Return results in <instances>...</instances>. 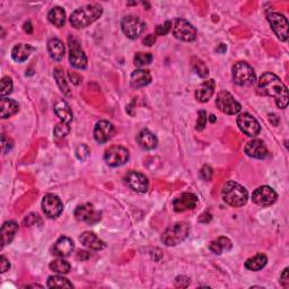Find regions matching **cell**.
<instances>
[{"instance_id":"1","label":"cell","mask_w":289,"mask_h":289,"mask_svg":"<svg viewBox=\"0 0 289 289\" xmlns=\"http://www.w3.org/2000/svg\"><path fill=\"white\" fill-rule=\"evenodd\" d=\"M258 93L261 95L274 97L277 107L286 109L288 105V90L279 77L272 72H264L258 81Z\"/></svg>"},{"instance_id":"2","label":"cell","mask_w":289,"mask_h":289,"mask_svg":"<svg viewBox=\"0 0 289 289\" xmlns=\"http://www.w3.org/2000/svg\"><path fill=\"white\" fill-rule=\"evenodd\" d=\"M103 14V7L99 4H90L76 9L70 15V24L72 27L79 30L90 26L94 22H96Z\"/></svg>"},{"instance_id":"3","label":"cell","mask_w":289,"mask_h":289,"mask_svg":"<svg viewBox=\"0 0 289 289\" xmlns=\"http://www.w3.org/2000/svg\"><path fill=\"white\" fill-rule=\"evenodd\" d=\"M221 197L232 207H243L249 200L247 190L235 181H229L221 190Z\"/></svg>"},{"instance_id":"4","label":"cell","mask_w":289,"mask_h":289,"mask_svg":"<svg viewBox=\"0 0 289 289\" xmlns=\"http://www.w3.org/2000/svg\"><path fill=\"white\" fill-rule=\"evenodd\" d=\"M189 233H190V225L185 221H179L163 233L160 241L168 246L179 245L188 237Z\"/></svg>"},{"instance_id":"5","label":"cell","mask_w":289,"mask_h":289,"mask_svg":"<svg viewBox=\"0 0 289 289\" xmlns=\"http://www.w3.org/2000/svg\"><path fill=\"white\" fill-rule=\"evenodd\" d=\"M232 77L235 84L238 86H251L257 79L254 69L244 61H240V63H236L233 66Z\"/></svg>"},{"instance_id":"6","label":"cell","mask_w":289,"mask_h":289,"mask_svg":"<svg viewBox=\"0 0 289 289\" xmlns=\"http://www.w3.org/2000/svg\"><path fill=\"white\" fill-rule=\"evenodd\" d=\"M121 29L127 37L131 38V40H136L143 33L144 29H146V24L137 16L128 15L125 16L121 20Z\"/></svg>"},{"instance_id":"7","label":"cell","mask_w":289,"mask_h":289,"mask_svg":"<svg viewBox=\"0 0 289 289\" xmlns=\"http://www.w3.org/2000/svg\"><path fill=\"white\" fill-rule=\"evenodd\" d=\"M216 107L221 112L229 115L237 114L242 109L241 104L227 91H221L218 93L216 98Z\"/></svg>"},{"instance_id":"8","label":"cell","mask_w":289,"mask_h":289,"mask_svg":"<svg viewBox=\"0 0 289 289\" xmlns=\"http://www.w3.org/2000/svg\"><path fill=\"white\" fill-rule=\"evenodd\" d=\"M69 46V61L71 66L76 69H85L87 67V57L81 49L80 43L74 36L68 37Z\"/></svg>"},{"instance_id":"9","label":"cell","mask_w":289,"mask_h":289,"mask_svg":"<svg viewBox=\"0 0 289 289\" xmlns=\"http://www.w3.org/2000/svg\"><path fill=\"white\" fill-rule=\"evenodd\" d=\"M173 34L177 40H181L183 42H192L197 37V30L184 18H176L174 20Z\"/></svg>"},{"instance_id":"10","label":"cell","mask_w":289,"mask_h":289,"mask_svg":"<svg viewBox=\"0 0 289 289\" xmlns=\"http://www.w3.org/2000/svg\"><path fill=\"white\" fill-rule=\"evenodd\" d=\"M104 159L109 166L118 168L129 159V151L122 146H112L108 148L104 154Z\"/></svg>"},{"instance_id":"11","label":"cell","mask_w":289,"mask_h":289,"mask_svg":"<svg viewBox=\"0 0 289 289\" xmlns=\"http://www.w3.org/2000/svg\"><path fill=\"white\" fill-rule=\"evenodd\" d=\"M272 31L280 41L286 42L288 38V20L285 16L279 13H270L266 16Z\"/></svg>"},{"instance_id":"12","label":"cell","mask_w":289,"mask_h":289,"mask_svg":"<svg viewBox=\"0 0 289 289\" xmlns=\"http://www.w3.org/2000/svg\"><path fill=\"white\" fill-rule=\"evenodd\" d=\"M237 126L244 135L253 138L257 137L261 131V126L259 121L253 115L249 113H242L237 118Z\"/></svg>"},{"instance_id":"13","label":"cell","mask_w":289,"mask_h":289,"mask_svg":"<svg viewBox=\"0 0 289 289\" xmlns=\"http://www.w3.org/2000/svg\"><path fill=\"white\" fill-rule=\"evenodd\" d=\"M75 217L77 220L87 224H95L101 219V213L94 208L91 203H84L75 209Z\"/></svg>"},{"instance_id":"14","label":"cell","mask_w":289,"mask_h":289,"mask_svg":"<svg viewBox=\"0 0 289 289\" xmlns=\"http://www.w3.org/2000/svg\"><path fill=\"white\" fill-rule=\"evenodd\" d=\"M277 198L278 196L274 189L266 185L258 188L252 193V201L261 207H268V205L275 203Z\"/></svg>"},{"instance_id":"15","label":"cell","mask_w":289,"mask_h":289,"mask_svg":"<svg viewBox=\"0 0 289 289\" xmlns=\"http://www.w3.org/2000/svg\"><path fill=\"white\" fill-rule=\"evenodd\" d=\"M126 184L129 187L131 190L138 193H144L148 190L149 182L147 176H144L140 172L130 171L128 172L125 177Z\"/></svg>"},{"instance_id":"16","label":"cell","mask_w":289,"mask_h":289,"mask_svg":"<svg viewBox=\"0 0 289 289\" xmlns=\"http://www.w3.org/2000/svg\"><path fill=\"white\" fill-rule=\"evenodd\" d=\"M42 209L49 218H57L64 211L63 201L54 194H47L42 200Z\"/></svg>"},{"instance_id":"17","label":"cell","mask_w":289,"mask_h":289,"mask_svg":"<svg viewBox=\"0 0 289 289\" xmlns=\"http://www.w3.org/2000/svg\"><path fill=\"white\" fill-rule=\"evenodd\" d=\"M199 199L193 193H182L181 196L176 197L173 200V209L176 213H183V211L191 210L197 207Z\"/></svg>"},{"instance_id":"18","label":"cell","mask_w":289,"mask_h":289,"mask_svg":"<svg viewBox=\"0 0 289 289\" xmlns=\"http://www.w3.org/2000/svg\"><path fill=\"white\" fill-rule=\"evenodd\" d=\"M244 152L249 157L255 159H264L268 157V149H266L264 142L259 139H253V140L249 141L245 144Z\"/></svg>"},{"instance_id":"19","label":"cell","mask_w":289,"mask_h":289,"mask_svg":"<svg viewBox=\"0 0 289 289\" xmlns=\"http://www.w3.org/2000/svg\"><path fill=\"white\" fill-rule=\"evenodd\" d=\"M114 133V127L109 121H98L94 128V138L98 143L109 141Z\"/></svg>"},{"instance_id":"20","label":"cell","mask_w":289,"mask_h":289,"mask_svg":"<svg viewBox=\"0 0 289 289\" xmlns=\"http://www.w3.org/2000/svg\"><path fill=\"white\" fill-rule=\"evenodd\" d=\"M79 241L82 245L86 246L87 249L93 250V251H102L107 246V244L93 232L82 233L79 237Z\"/></svg>"},{"instance_id":"21","label":"cell","mask_w":289,"mask_h":289,"mask_svg":"<svg viewBox=\"0 0 289 289\" xmlns=\"http://www.w3.org/2000/svg\"><path fill=\"white\" fill-rule=\"evenodd\" d=\"M75 245L72 240L67 236H61L59 240L55 242L53 246V254L59 258H66L74 252Z\"/></svg>"},{"instance_id":"22","label":"cell","mask_w":289,"mask_h":289,"mask_svg":"<svg viewBox=\"0 0 289 289\" xmlns=\"http://www.w3.org/2000/svg\"><path fill=\"white\" fill-rule=\"evenodd\" d=\"M137 142L142 149L152 151V149H155L157 147L158 139L152 131H149L148 129H142L138 133Z\"/></svg>"},{"instance_id":"23","label":"cell","mask_w":289,"mask_h":289,"mask_svg":"<svg viewBox=\"0 0 289 289\" xmlns=\"http://www.w3.org/2000/svg\"><path fill=\"white\" fill-rule=\"evenodd\" d=\"M152 81V75L148 70L143 69H137L135 71H132L131 77H130V85L132 88H142L144 86H147L148 84H151Z\"/></svg>"},{"instance_id":"24","label":"cell","mask_w":289,"mask_h":289,"mask_svg":"<svg viewBox=\"0 0 289 289\" xmlns=\"http://www.w3.org/2000/svg\"><path fill=\"white\" fill-rule=\"evenodd\" d=\"M216 88V82L214 79L205 80L203 84L196 91V98L200 103H207L213 97Z\"/></svg>"},{"instance_id":"25","label":"cell","mask_w":289,"mask_h":289,"mask_svg":"<svg viewBox=\"0 0 289 289\" xmlns=\"http://www.w3.org/2000/svg\"><path fill=\"white\" fill-rule=\"evenodd\" d=\"M54 112L57 114L58 118L61 120V122L70 125L72 120H74V115H72V111L70 107L64 99H58L54 104Z\"/></svg>"},{"instance_id":"26","label":"cell","mask_w":289,"mask_h":289,"mask_svg":"<svg viewBox=\"0 0 289 289\" xmlns=\"http://www.w3.org/2000/svg\"><path fill=\"white\" fill-rule=\"evenodd\" d=\"M18 231V224L15 220L6 221L2 226V249L14 240L16 233Z\"/></svg>"},{"instance_id":"27","label":"cell","mask_w":289,"mask_h":289,"mask_svg":"<svg viewBox=\"0 0 289 289\" xmlns=\"http://www.w3.org/2000/svg\"><path fill=\"white\" fill-rule=\"evenodd\" d=\"M48 51L50 57L54 61H61L65 57L66 48L59 38L53 37L48 41Z\"/></svg>"},{"instance_id":"28","label":"cell","mask_w":289,"mask_h":289,"mask_svg":"<svg viewBox=\"0 0 289 289\" xmlns=\"http://www.w3.org/2000/svg\"><path fill=\"white\" fill-rule=\"evenodd\" d=\"M34 51V48L30 44H16L12 50V57L16 63H24L25 60L29 59L31 53Z\"/></svg>"},{"instance_id":"29","label":"cell","mask_w":289,"mask_h":289,"mask_svg":"<svg viewBox=\"0 0 289 289\" xmlns=\"http://www.w3.org/2000/svg\"><path fill=\"white\" fill-rule=\"evenodd\" d=\"M0 115H2L3 119H8L10 116H13L18 112L19 105L18 103L14 101V99H10L7 97L2 98V103H0Z\"/></svg>"},{"instance_id":"30","label":"cell","mask_w":289,"mask_h":289,"mask_svg":"<svg viewBox=\"0 0 289 289\" xmlns=\"http://www.w3.org/2000/svg\"><path fill=\"white\" fill-rule=\"evenodd\" d=\"M232 246H233V244H232L230 238L221 236V237H218L217 240H215V241L210 243L209 250L214 254L220 255V254H223V252H225V251H230Z\"/></svg>"},{"instance_id":"31","label":"cell","mask_w":289,"mask_h":289,"mask_svg":"<svg viewBox=\"0 0 289 289\" xmlns=\"http://www.w3.org/2000/svg\"><path fill=\"white\" fill-rule=\"evenodd\" d=\"M266 262H268V258L262 253H258L257 255H254V257L246 260L245 268L250 271H259L264 268Z\"/></svg>"},{"instance_id":"32","label":"cell","mask_w":289,"mask_h":289,"mask_svg":"<svg viewBox=\"0 0 289 289\" xmlns=\"http://www.w3.org/2000/svg\"><path fill=\"white\" fill-rule=\"evenodd\" d=\"M50 23L57 27H63L66 23V13L61 7H53L48 14Z\"/></svg>"},{"instance_id":"33","label":"cell","mask_w":289,"mask_h":289,"mask_svg":"<svg viewBox=\"0 0 289 289\" xmlns=\"http://www.w3.org/2000/svg\"><path fill=\"white\" fill-rule=\"evenodd\" d=\"M49 288H74V285L65 277L51 276L48 278Z\"/></svg>"},{"instance_id":"34","label":"cell","mask_w":289,"mask_h":289,"mask_svg":"<svg viewBox=\"0 0 289 289\" xmlns=\"http://www.w3.org/2000/svg\"><path fill=\"white\" fill-rule=\"evenodd\" d=\"M53 76H54V79L57 80V84H58L60 90L63 91L67 96H70L71 92H70V88H69L68 84H67V81L65 79L64 70L61 68H55L54 71H53Z\"/></svg>"},{"instance_id":"35","label":"cell","mask_w":289,"mask_h":289,"mask_svg":"<svg viewBox=\"0 0 289 289\" xmlns=\"http://www.w3.org/2000/svg\"><path fill=\"white\" fill-rule=\"evenodd\" d=\"M50 269H51L54 272H57V274L66 275L70 271L71 265H70L69 262H67L66 260L58 259V260L52 261V262L50 263Z\"/></svg>"},{"instance_id":"36","label":"cell","mask_w":289,"mask_h":289,"mask_svg":"<svg viewBox=\"0 0 289 289\" xmlns=\"http://www.w3.org/2000/svg\"><path fill=\"white\" fill-rule=\"evenodd\" d=\"M153 61V55L152 53H143V52H138L135 55V59H133V63L137 67H142L151 65Z\"/></svg>"},{"instance_id":"37","label":"cell","mask_w":289,"mask_h":289,"mask_svg":"<svg viewBox=\"0 0 289 289\" xmlns=\"http://www.w3.org/2000/svg\"><path fill=\"white\" fill-rule=\"evenodd\" d=\"M193 69L201 78H205V77H208L209 75V69L201 60H193Z\"/></svg>"},{"instance_id":"38","label":"cell","mask_w":289,"mask_h":289,"mask_svg":"<svg viewBox=\"0 0 289 289\" xmlns=\"http://www.w3.org/2000/svg\"><path fill=\"white\" fill-rule=\"evenodd\" d=\"M2 91H0V95L2 97H6L13 92V80L9 77H4L2 79Z\"/></svg>"},{"instance_id":"39","label":"cell","mask_w":289,"mask_h":289,"mask_svg":"<svg viewBox=\"0 0 289 289\" xmlns=\"http://www.w3.org/2000/svg\"><path fill=\"white\" fill-rule=\"evenodd\" d=\"M54 136L57 138H65L70 132V127L68 123L65 122H60L54 127Z\"/></svg>"},{"instance_id":"40","label":"cell","mask_w":289,"mask_h":289,"mask_svg":"<svg viewBox=\"0 0 289 289\" xmlns=\"http://www.w3.org/2000/svg\"><path fill=\"white\" fill-rule=\"evenodd\" d=\"M76 156L79 160H86L90 156V149L86 146V144L81 143L76 149Z\"/></svg>"},{"instance_id":"41","label":"cell","mask_w":289,"mask_h":289,"mask_svg":"<svg viewBox=\"0 0 289 289\" xmlns=\"http://www.w3.org/2000/svg\"><path fill=\"white\" fill-rule=\"evenodd\" d=\"M207 121H208V116H207V113H205V111H200L199 115H198L196 129L198 131H202L204 129L205 125H207Z\"/></svg>"},{"instance_id":"42","label":"cell","mask_w":289,"mask_h":289,"mask_svg":"<svg viewBox=\"0 0 289 289\" xmlns=\"http://www.w3.org/2000/svg\"><path fill=\"white\" fill-rule=\"evenodd\" d=\"M171 29H172V22L171 20L165 22L163 25H158L156 27V30H155V35L157 36L166 35L171 31Z\"/></svg>"},{"instance_id":"43","label":"cell","mask_w":289,"mask_h":289,"mask_svg":"<svg viewBox=\"0 0 289 289\" xmlns=\"http://www.w3.org/2000/svg\"><path fill=\"white\" fill-rule=\"evenodd\" d=\"M13 147H14L13 141L5 135H3L2 136V151H3V153L4 154L9 153L13 149Z\"/></svg>"},{"instance_id":"44","label":"cell","mask_w":289,"mask_h":289,"mask_svg":"<svg viewBox=\"0 0 289 289\" xmlns=\"http://www.w3.org/2000/svg\"><path fill=\"white\" fill-rule=\"evenodd\" d=\"M213 174H214V171L208 165H204L203 168L200 170V177H201V179L204 181H210L211 179H213Z\"/></svg>"},{"instance_id":"45","label":"cell","mask_w":289,"mask_h":289,"mask_svg":"<svg viewBox=\"0 0 289 289\" xmlns=\"http://www.w3.org/2000/svg\"><path fill=\"white\" fill-rule=\"evenodd\" d=\"M9 268H10V263H9V261L6 259V257H5V255H2V257H0V272H2V274H5V272H7L8 270H9Z\"/></svg>"},{"instance_id":"46","label":"cell","mask_w":289,"mask_h":289,"mask_svg":"<svg viewBox=\"0 0 289 289\" xmlns=\"http://www.w3.org/2000/svg\"><path fill=\"white\" fill-rule=\"evenodd\" d=\"M288 268H286L285 270L282 271V274L280 276V285L283 287V288H288L289 286V275H288Z\"/></svg>"},{"instance_id":"47","label":"cell","mask_w":289,"mask_h":289,"mask_svg":"<svg viewBox=\"0 0 289 289\" xmlns=\"http://www.w3.org/2000/svg\"><path fill=\"white\" fill-rule=\"evenodd\" d=\"M142 43L144 44V46H147V47H152V46H154V44L156 43V35H153V34H149V35H147L146 37L143 38Z\"/></svg>"},{"instance_id":"48","label":"cell","mask_w":289,"mask_h":289,"mask_svg":"<svg viewBox=\"0 0 289 289\" xmlns=\"http://www.w3.org/2000/svg\"><path fill=\"white\" fill-rule=\"evenodd\" d=\"M91 257V254L88 253V252H86V251H79V253H78V259H81V260H87L88 258Z\"/></svg>"},{"instance_id":"49","label":"cell","mask_w":289,"mask_h":289,"mask_svg":"<svg viewBox=\"0 0 289 289\" xmlns=\"http://www.w3.org/2000/svg\"><path fill=\"white\" fill-rule=\"evenodd\" d=\"M24 30H25V32H27V33H32V26H31L30 22H29V23H26V24L24 25Z\"/></svg>"},{"instance_id":"50","label":"cell","mask_w":289,"mask_h":289,"mask_svg":"<svg viewBox=\"0 0 289 289\" xmlns=\"http://www.w3.org/2000/svg\"><path fill=\"white\" fill-rule=\"evenodd\" d=\"M227 50L226 46L225 44H220V48L219 49H217V52H221V53H224L225 51Z\"/></svg>"},{"instance_id":"51","label":"cell","mask_w":289,"mask_h":289,"mask_svg":"<svg viewBox=\"0 0 289 289\" xmlns=\"http://www.w3.org/2000/svg\"><path fill=\"white\" fill-rule=\"evenodd\" d=\"M25 287H41V288H42L41 285H27V286H25Z\"/></svg>"},{"instance_id":"52","label":"cell","mask_w":289,"mask_h":289,"mask_svg":"<svg viewBox=\"0 0 289 289\" xmlns=\"http://www.w3.org/2000/svg\"><path fill=\"white\" fill-rule=\"evenodd\" d=\"M210 121H211V122H215V121H216L215 115H210Z\"/></svg>"}]
</instances>
